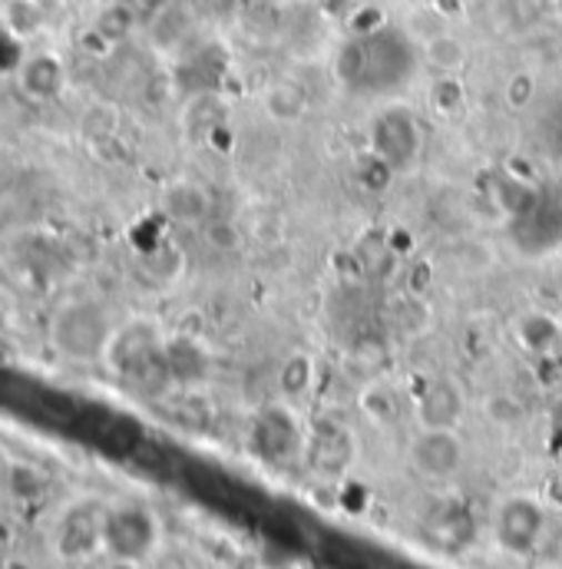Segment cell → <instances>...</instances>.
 <instances>
[{"mask_svg":"<svg viewBox=\"0 0 562 569\" xmlns=\"http://www.w3.org/2000/svg\"><path fill=\"white\" fill-rule=\"evenodd\" d=\"M560 13H562V3H560Z\"/></svg>","mask_w":562,"mask_h":569,"instance_id":"26","label":"cell"},{"mask_svg":"<svg viewBox=\"0 0 562 569\" xmlns=\"http://www.w3.org/2000/svg\"><path fill=\"white\" fill-rule=\"evenodd\" d=\"M93 27L117 47L120 40H127V37L140 27V20H137V13H133L123 0H113V3H107V7L97 13Z\"/></svg>","mask_w":562,"mask_h":569,"instance_id":"17","label":"cell"},{"mask_svg":"<svg viewBox=\"0 0 562 569\" xmlns=\"http://www.w3.org/2000/svg\"><path fill=\"white\" fill-rule=\"evenodd\" d=\"M113 335H117V321L110 318V311L100 301H90V298L67 301L53 315L50 331H47L50 348L70 365H100V361H107Z\"/></svg>","mask_w":562,"mask_h":569,"instance_id":"2","label":"cell"},{"mask_svg":"<svg viewBox=\"0 0 562 569\" xmlns=\"http://www.w3.org/2000/svg\"><path fill=\"white\" fill-rule=\"evenodd\" d=\"M418 70V50L411 40L391 27L368 37H351L334 60V73L351 90L391 93L404 87Z\"/></svg>","mask_w":562,"mask_h":569,"instance_id":"1","label":"cell"},{"mask_svg":"<svg viewBox=\"0 0 562 569\" xmlns=\"http://www.w3.org/2000/svg\"><path fill=\"white\" fill-rule=\"evenodd\" d=\"M165 527L159 510L140 497H117L107 520V550L113 560L145 563L162 550Z\"/></svg>","mask_w":562,"mask_h":569,"instance_id":"3","label":"cell"},{"mask_svg":"<svg viewBox=\"0 0 562 569\" xmlns=\"http://www.w3.org/2000/svg\"><path fill=\"white\" fill-rule=\"evenodd\" d=\"M553 437H556V443L562 447V401L553 408Z\"/></svg>","mask_w":562,"mask_h":569,"instance_id":"24","label":"cell"},{"mask_svg":"<svg viewBox=\"0 0 562 569\" xmlns=\"http://www.w3.org/2000/svg\"><path fill=\"white\" fill-rule=\"evenodd\" d=\"M423 142L426 137H423L421 120L404 103H388L384 110H378L368 130L371 156L381 159L394 172H404L421 159Z\"/></svg>","mask_w":562,"mask_h":569,"instance_id":"5","label":"cell"},{"mask_svg":"<svg viewBox=\"0 0 562 569\" xmlns=\"http://www.w3.org/2000/svg\"><path fill=\"white\" fill-rule=\"evenodd\" d=\"M550 533V513L533 493H510L493 510V540L506 557L526 560L540 553Z\"/></svg>","mask_w":562,"mask_h":569,"instance_id":"4","label":"cell"},{"mask_svg":"<svg viewBox=\"0 0 562 569\" xmlns=\"http://www.w3.org/2000/svg\"><path fill=\"white\" fill-rule=\"evenodd\" d=\"M463 103H466V90H463V83H460L456 73L433 80V87H430V107H433V113L456 117L463 110Z\"/></svg>","mask_w":562,"mask_h":569,"instance_id":"18","label":"cell"},{"mask_svg":"<svg viewBox=\"0 0 562 569\" xmlns=\"http://www.w3.org/2000/svg\"><path fill=\"white\" fill-rule=\"evenodd\" d=\"M162 212L179 222V226H192V229H202L209 219H212V192L202 186V182H192V179H175L162 189V199H159Z\"/></svg>","mask_w":562,"mask_h":569,"instance_id":"11","label":"cell"},{"mask_svg":"<svg viewBox=\"0 0 562 569\" xmlns=\"http://www.w3.org/2000/svg\"><path fill=\"white\" fill-rule=\"evenodd\" d=\"M466 415V395L453 378H433L418 395V421L421 427H460Z\"/></svg>","mask_w":562,"mask_h":569,"instance_id":"10","label":"cell"},{"mask_svg":"<svg viewBox=\"0 0 562 569\" xmlns=\"http://www.w3.org/2000/svg\"><path fill=\"white\" fill-rule=\"evenodd\" d=\"M421 3H430V7H440L443 0H421Z\"/></svg>","mask_w":562,"mask_h":569,"instance_id":"25","label":"cell"},{"mask_svg":"<svg viewBox=\"0 0 562 569\" xmlns=\"http://www.w3.org/2000/svg\"><path fill=\"white\" fill-rule=\"evenodd\" d=\"M411 467L423 480H453L466 463V443L456 427H421L408 447Z\"/></svg>","mask_w":562,"mask_h":569,"instance_id":"6","label":"cell"},{"mask_svg":"<svg viewBox=\"0 0 562 569\" xmlns=\"http://www.w3.org/2000/svg\"><path fill=\"white\" fill-rule=\"evenodd\" d=\"M13 77H17V90L23 100L50 103L67 87V63L57 50H33L17 63Z\"/></svg>","mask_w":562,"mask_h":569,"instance_id":"9","label":"cell"},{"mask_svg":"<svg viewBox=\"0 0 562 569\" xmlns=\"http://www.w3.org/2000/svg\"><path fill=\"white\" fill-rule=\"evenodd\" d=\"M202 239H205V246L215 249V252H235V249H242V232H239V226L229 222V219H209V222L202 226Z\"/></svg>","mask_w":562,"mask_h":569,"instance_id":"20","label":"cell"},{"mask_svg":"<svg viewBox=\"0 0 562 569\" xmlns=\"http://www.w3.org/2000/svg\"><path fill=\"white\" fill-rule=\"evenodd\" d=\"M304 460L318 477H344L358 460V437L348 425L324 421L308 433Z\"/></svg>","mask_w":562,"mask_h":569,"instance_id":"8","label":"cell"},{"mask_svg":"<svg viewBox=\"0 0 562 569\" xmlns=\"http://www.w3.org/2000/svg\"><path fill=\"white\" fill-rule=\"evenodd\" d=\"M262 107H265V113H269L275 123H294V120L304 117V107H308V103H304V93H301L298 87H291V83H275V87L265 90Z\"/></svg>","mask_w":562,"mask_h":569,"instance_id":"16","label":"cell"},{"mask_svg":"<svg viewBox=\"0 0 562 569\" xmlns=\"http://www.w3.org/2000/svg\"><path fill=\"white\" fill-rule=\"evenodd\" d=\"M513 335H516V345L526 351V355H560L562 348V321L553 311H526L513 321Z\"/></svg>","mask_w":562,"mask_h":569,"instance_id":"12","label":"cell"},{"mask_svg":"<svg viewBox=\"0 0 562 569\" xmlns=\"http://www.w3.org/2000/svg\"><path fill=\"white\" fill-rule=\"evenodd\" d=\"M123 3L137 13L140 23H155V20L169 10L172 0H123Z\"/></svg>","mask_w":562,"mask_h":569,"instance_id":"22","label":"cell"},{"mask_svg":"<svg viewBox=\"0 0 562 569\" xmlns=\"http://www.w3.org/2000/svg\"><path fill=\"white\" fill-rule=\"evenodd\" d=\"M165 365L172 388H192L209 378V351L202 348V341L185 335L165 341Z\"/></svg>","mask_w":562,"mask_h":569,"instance_id":"13","label":"cell"},{"mask_svg":"<svg viewBox=\"0 0 562 569\" xmlns=\"http://www.w3.org/2000/svg\"><path fill=\"white\" fill-rule=\"evenodd\" d=\"M0 27H3V33L13 43L17 40L23 43V40H33V37L43 33L47 13H43L40 0H3V7H0Z\"/></svg>","mask_w":562,"mask_h":569,"instance_id":"14","label":"cell"},{"mask_svg":"<svg viewBox=\"0 0 562 569\" xmlns=\"http://www.w3.org/2000/svg\"><path fill=\"white\" fill-rule=\"evenodd\" d=\"M311 381H314V365H311V358H304V355H294V358L281 368V391L291 395V398L304 395V391L311 388Z\"/></svg>","mask_w":562,"mask_h":569,"instance_id":"21","label":"cell"},{"mask_svg":"<svg viewBox=\"0 0 562 569\" xmlns=\"http://www.w3.org/2000/svg\"><path fill=\"white\" fill-rule=\"evenodd\" d=\"M252 447L259 450V457H265L269 463H294L298 457H304L308 447V433L301 430L298 418L291 408L272 405L259 415V421L252 427Z\"/></svg>","mask_w":562,"mask_h":569,"instance_id":"7","label":"cell"},{"mask_svg":"<svg viewBox=\"0 0 562 569\" xmlns=\"http://www.w3.org/2000/svg\"><path fill=\"white\" fill-rule=\"evenodd\" d=\"M506 100H510L513 107H526V103L533 100V77H530V73H516V77L510 80V87H506Z\"/></svg>","mask_w":562,"mask_h":569,"instance_id":"23","label":"cell"},{"mask_svg":"<svg viewBox=\"0 0 562 569\" xmlns=\"http://www.w3.org/2000/svg\"><path fill=\"white\" fill-rule=\"evenodd\" d=\"M117 130H120V113H117V107H110V103L90 107V110L83 113V120H80V133L90 142L113 140Z\"/></svg>","mask_w":562,"mask_h":569,"instance_id":"19","label":"cell"},{"mask_svg":"<svg viewBox=\"0 0 562 569\" xmlns=\"http://www.w3.org/2000/svg\"><path fill=\"white\" fill-rule=\"evenodd\" d=\"M466 43L453 33H433L426 37L421 47V60L436 73V77H450V73H460L466 67Z\"/></svg>","mask_w":562,"mask_h":569,"instance_id":"15","label":"cell"}]
</instances>
